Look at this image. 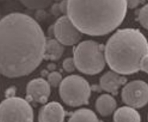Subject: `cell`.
Masks as SVG:
<instances>
[{"instance_id":"cell-7","label":"cell","mask_w":148,"mask_h":122,"mask_svg":"<svg viewBox=\"0 0 148 122\" xmlns=\"http://www.w3.org/2000/svg\"><path fill=\"white\" fill-rule=\"evenodd\" d=\"M122 100L133 108H143L148 104V84L142 80L126 83L122 90Z\"/></svg>"},{"instance_id":"cell-1","label":"cell","mask_w":148,"mask_h":122,"mask_svg":"<svg viewBox=\"0 0 148 122\" xmlns=\"http://www.w3.org/2000/svg\"><path fill=\"white\" fill-rule=\"evenodd\" d=\"M46 37L27 14L11 13L0 20V74L9 78L34 72L44 59Z\"/></svg>"},{"instance_id":"cell-12","label":"cell","mask_w":148,"mask_h":122,"mask_svg":"<svg viewBox=\"0 0 148 122\" xmlns=\"http://www.w3.org/2000/svg\"><path fill=\"white\" fill-rule=\"evenodd\" d=\"M117 106L115 99L111 95L103 94L97 99L95 108L102 117H108L112 114Z\"/></svg>"},{"instance_id":"cell-9","label":"cell","mask_w":148,"mask_h":122,"mask_svg":"<svg viewBox=\"0 0 148 122\" xmlns=\"http://www.w3.org/2000/svg\"><path fill=\"white\" fill-rule=\"evenodd\" d=\"M51 94V85L43 78L31 80L27 86V97L32 102L46 104Z\"/></svg>"},{"instance_id":"cell-19","label":"cell","mask_w":148,"mask_h":122,"mask_svg":"<svg viewBox=\"0 0 148 122\" xmlns=\"http://www.w3.org/2000/svg\"><path fill=\"white\" fill-rule=\"evenodd\" d=\"M62 67L65 70V71L67 73H72L75 71V70L76 69V65L75 61H74V58H68L65 59L62 63Z\"/></svg>"},{"instance_id":"cell-16","label":"cell","mask_w":148,"mask_h":122,"mask_svg":"<svg viewBox=\"0 0 148 122\" xmlns=\"http://www.w3.org/2000/svg\"><path fill=\"white\" fill-rule=\"evenodd\" d=\"M24 7L31 10H42L48 7L53 0H18Z\"/></svg>"},{"instance_id":"cell-11","label":"cell","mask_w":148,"mask_h":122,"mask_svg":"<svg viewBox=\"0 0 148 122\" xmlns=\"http://www.w3.org/2000/svg\"><path fill=\"white\" fill-rule=\"evenodd\" d=\"M120 75L113 70L104 74L100 78L101 88L111 94H117L121 86L125 85L127 81L125 77Z\"/></svg>"},{"instance_id":"cell-22","label":"cell","mask_w":148,"mask_h":122,"mask_svg":"<svg viewBox=\"0 0 148 122\" xmlns=\"http://www.w3.org/2000/svg\"><path fill=\"white\" fill-rule=\"evenodd\" d=\"M59 10L64 14H67V0H63L59 4Z\"/></svg>"},{"instance_id":"cell-5","label":"cell","mask_w":148,"mask_h":122,"mask_svg":"<svg viewBox=\"0 0 148 122\" xmlns=\"http://www.w3.org/2000/svg\"><path fill=\"white\" fill-rule=\"evenodd\" d=\"M59 95L62 102L71 107L87 105L90 96V86L83 77L70 75L59 85Z\"/></svg>"},{"instance_id":"cell-18","label":"cell","mask_w":148,"mask_h":122,"mask_svg":"<svg viewBox=\"0 0 148 122\" xmlns=\"http://www.w3.org/2000/svg\"><path fill=\"white\" fill-rule=\"evenodd\" d=\"M62 81V75L60 73L57 71L51 72L48 75V82L50 85L53 87H57L59 86Z\"/></svg>"},{"instance_id":"cell-14","label":"cell","mask_w":148,"mask_h":122,"mask_svg":"<svg viewBox=\"0 0 148 122\" xmlns=\"http://www.w3.org/2000/svg\"><path fill=\"white\" fill-rule=\"evenodd\" d=\"M64 52L63 45L57 39H49L46 42L44 50V59L57 61L61 58Z\"/></svg>"},{"instance_id":"cell-20","label":"cell","mask_w":148,"mask_h":122,"mask_svg":"<svg viewBox=\"0 0 148 122\" xmlns=\"http://www.w3.org/2000/svg\"><path fill=\"white\" fill-rule=\"evenodd\" d=\"M140 70L148 74V54L142 58L140 61Z\"/></svg>"},{"instance_id":"cell-6","label":"cell","mask_w":148,"mask_h":122,"mask_svg":"<svg viewBox=\"0 0 148 122\" xmlns=\"http://www.w3.org/2000/svg\"><path fill=\"white\" fill-rule=\"evenodd\" d=\"M34 121V112L27 101L11 97L0 103V121Z\"/></svg>"},{"instance_id":"cell-15","label":"cell","mask_w":148,"mask_h":122,"mask_svg":"<svg viewBox=\"0 0 148 122\" xmlns=\"http://www.w3.org/2000/svg\"><path fill=\"white\" fill-rule=\"evenodd\" d=\"M96 114L88 108H79L72 113L69 121H99Z\"/></svg>"},{"instance_id":"cell-10","label":"cell","mask_w":148,"mask_h":122,"mask_svg":"<svg viewBox=\"0 0 148 122\" xmlns=\"http://www.w3.org/2000/svg\"><path fill=\"white\" fill-rule=\"evenodd\" d=\"M38 119L42 122H62L65 119L64 108L59 102H50L40 109Z\"/></svg>"},{"instance_id":"cell-13","label":"cell","mask_w":148,"mask_h":122,"mask_svg":"<svg viewBox=\"0 0 148 122\" xmlns=\"http://www.w3.org/2000/svg\"><path fill=\"white\" fill-rule=\"evenodd\" d=\"M114 121H141V117L138 112L131 106H123L119 108L114 114Z\"/></svg>"},{"instance_id":"cell-21","label":"cell","mask_w":148,"mask_h":122,"mask_svg":"<svg viewBox=\"0 0 148 122\" xmlns=\"http://www.w3.org/2000/svg\"><path fill=\"white\" fill-rule=\"evenodd\" d=\"M127 7L130 9H134L140 4V0H127Z\"/></svg>"},{"instance_id":"cell-3","label":"cell","mask_w":148,"mask_h":122,"mask_svg":"<svg viewBox=\"0 0 148 122\" xmlns=\"http://www.w3.org/2000/svg\"><path fill=\"white\" fill-rule=\"evenodd\" d=\"M104 54L111 70L133 74L140 70L142 58L148 54L147 39L138 29H121L108 39Z\"/></svg>"},{"instance_id":"cell-4","label":"cell","mask_w":148,"mask_h":122,"mask_svg":"<svg viewBox=\"0 0 148 122\" xmlns=\"http://www.w3.org/2000/svg\"><path fill=\"white\" fill-rule=\"evenodd\" d=\"M76 68L84 74L95 75L103 71L106 64L103 47L95 41L80 42L74 51Z\"/></svg>"},{"instance_id":"cell-2","label":"cell","mask_w":148,"mask_h":122,"mask_svg":"<svg viewBox=\"0 0 148 122\" xmlns=\"http://www.w3.org/2000/svg\"><path fill=\"white\" fill-rule=\"evenodd\" d=\"M127 0H67V14L82 34L103 36L120 26L127 11Z\"/></svg>"},{"instance_id":"cell-17","label":"cell","mask_w":148,"mask_h":122,"mask_svg":"<svg viewBox=\"0 0 148 122\" xmlns=\"http://www.w3.org/2000/svg\"><path fill=\"white\" fill-rule=\"evenodd\" d=\"M138 22L142 27L148 30V4L142 7L138 13Z\"/></svg>"},{"instance_id":"cell-23","label":"cell","mask_w":148,"mask_h":122,"mask_svg":"<svg viewBox=\"0 0 148 122\" xmlns=\"http://www.w3.org/2000/svg\"><path fill=\"white\" fill-rule=\"evenodd\" d=\"M147 120H148V115H147Z\"/></svg>"},{"instance_id":"cell-8","label":"cell","mask_w":148,"mask_h":122,"mask_svg":"<svg viewBox=\"0 0 148 122\" xmlns=\"http://www.w3.org/2000/svg\"><path fill=\"white\" fill-rule=\"evenodd\" d=\"M55 38L63 46H75L82 38V33L73 24L67 15H63L56 21L54 26Z\"/></svg>"}]
</instances>
